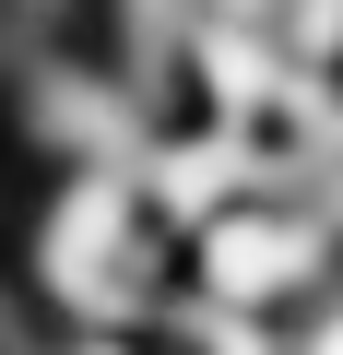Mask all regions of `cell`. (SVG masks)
<instances>
[{"instance_id":"6da1fadb","label":"cell","mask_w":343,"mask_h":355,"mask_svg":"<svg viewBox=\"0 0 343 355\" xmlns=\"http://www.w3.org/2000/svg\"><path fill=\"white\" fill-rule=\"evenodd\" d=\"M190 296H213V308H249V320H296L319 284H343V225L319 214V202H284V190H261V202H237V214H213L190 249Z\"/></svg>"}]
</instances>
